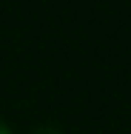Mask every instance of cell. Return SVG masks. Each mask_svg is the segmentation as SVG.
<instances>
[{
    "label": "cell",
    "mask_w": 131,
    "mask_h": 134,
    "mask_svg": "<svg viewBox=\"0 0 131 134\" xmlns=\"http://www.w3.org/2000/svg\"><path fill=\"white\" fill-rule=\"evenodd\" d=\"M0 134H12V129H9V126H6L3 120H0Z\"/></svg>",
    "instance_id": "6da1fadb"
}]
</instances>
